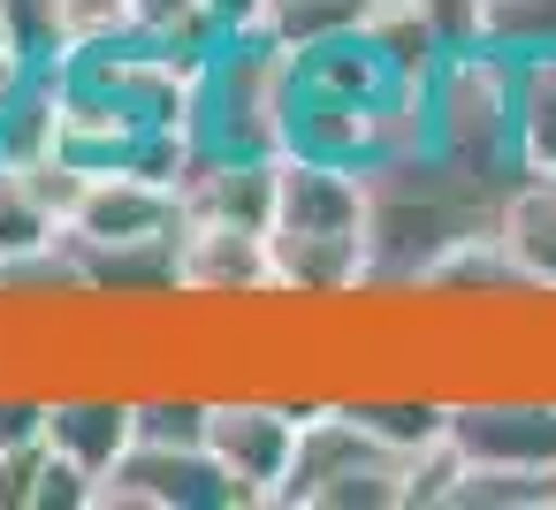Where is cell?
Listing matches in <instances>:
<instances>
[{"mask_svg":"<svg viewBox=\"0 0 556 510\" xmlns=\"http://www.w3.org/2000/svg\"><path fill=\"white\" fill-rule=\"evenodd\" d=\"M39 464H47V442L0 449V510H31V495H39Z\"/></svg>","mask_w":556,"mask_h":510,"instance_id":"obj_24","label":"cell"},{"mask_svg":"<svg viewBox=\"0 0 556 510\" xmlns=\"http://www.w3.org/2000/svg\"><path fill=\"white\" fill-rule=\"evenodd\" d=\"M358 426H374L381 442H396V449H427V442H442L450 434V396H419V388H351V396H336Z\"/></svg>","mask_w":556,"mask_h":510,"instance_id":"obj_15","label":"cell"},{"mask_svg":"<svg viewBox=\"0 0 556 510\" xmlns=\"http://www.w3.org/2000/svg\"><path fill=\"white\" fill-rule=\"evenodd\" d=\"M54 9H62L70 54H100V47H130L138 39V0H54Z\"/></svg>","mask_w":556,"mask_h":510,"instance_id":"obj_20","label":"cell"},{"mask_svg":"<svg viewBox=\"0 0 556 510\" xmlns=\"http://www.w3.org/2000/svg\"><path fill=\"white\" fill-rule=\"evenodd\" d=\"M503 244H510V259L556 297V176H526L510 199H503Z\"/></svg>","mask_w":556,"mask_h":510,"instance_id":"obj_16","label":"cell"},{"mask_svg":"<svg viewBox=\"0 0 556 510\" xmlns=\"http://www.w3.org/2000/svg\"><path fill=\"white\" fill-rule=\"evenodd\" d=\"M488 47L503 54L556 47V0H488Z\"/></svg>","mask_w":556,"mask_h":510,"instance_id":"obj_21","label":"cell"},{"mask_svg":"<svg viewBox=\"0 0 556 510\" xmlns=\"http://www.w3.org/2000/svg\"><path fill=\"white\" fill-rule=\"evenodd\" d=\"M92 510H252V502H244V487L206 449L130 442V457L100 480Z\"/></svg>","mask_w":556,"mask_h":510,"instance_id":"obj_6","label":"cell"},{"mask_svg":"<svg viewBox=\"0 0 556 510\" xmlns=\"http://www.w3.org/2000/svg\"><path fill=\"white\" fill-rule=\"evenodd\" d=\"M450 510H556V464H465Z\"/></svg>","mask_w":556,"mask_h":510,"instance_id":"obj_17","label":"cell"},{"mask_svg":"<svg viewBox=\"0 0 556 510\" xmlns=\"http://www.w3.org/2000/svg\"><path fill=\"white\" fill-rule=\"evenodd\" d=\"M184 237V199L168 183H146L130 168H92L70 214V252H138V244H168Z\"/></svg>","mask_w":556,"mask_h":510,"instance_id":"obj_7","label":"cell"},{"mask_svg":"<svg viewBox=\"0 0 556 510\" xmlns=\"http://www.w3.org/2000/svg\"><path fill=\"white\" fill-rule=\"evenodd\" d=\"M290 138V47L252 31L222 39L191 69V145L229 161H275Z\"/></svg>","mask_w":556,"mask_h":510,"instance_id":"obj_3","label":"cell"},{"mask_svg":"<svg viewBox=\"0 0 556 510\" xmlns=\"http://www.w3.org/2000/svg\"><path fill=\"white\" fill-rule=\"evenodd\" d=\"M206 404L199 388H146L138 396V442H168V449H206Z\"/></svg>","mask_w":556,"mask_h":510,"instance_id":"obj_19","label":"cell"},{"mask_svg":"<svg viewBox=\"0 0 556 510\" xmlns=\"http://www.w3.org/2000/svg\"><path fill=\"white\" fill-rule=\"evenodd\" d=\"M450 449L465 464H556V396L533 388L450 396Z\"/></svg>","mask_w":556,"mask_h":510,"instance_id":"obj_8","label":"cell"},{"mask_svg":"<svg viewBox=\"0 0 556 510\" xmlns=\"http://www.w3.org/2000/svg\"><path fill=\"white\" fill-rule=\"evenodd\" d=\"M62 244H70V221L47 199V183L31 176V161H0V275L31 267V259H47Z\"/></svg>","mask_w":556,"mask_h":510,"instance_id":"obj_13","label":"cell"},{"mask_svg":"<svg viewBox=\"0 0 556 510\" xmlns=\"http://www.w3.org/2000/svg\"><path fill=\"white\" fill-rule=\"evenodd\" d=\"M427 153H442L457 176L488 191H518V107H510V54L503 47H450L434 85H427Z\"/></svg>","mask_w":556,"mask_h":510,"instance_id":"obj_2","label":"cell"},{"mask_svg":"<svg viewBox=\"0 0 556 510\" xmlns=\"http://www.w3.org/2000/svg\"><path fill=\"white\" fill-rule=\"evenodd\" d=\"M0 24H9V39H16L39 69L70 62V39H62V9H54V0H0Z\"/></svg>","mask_w":556,"mask_h":510,"instance_id":"obj_22","label":"cell"},{"mask_svg":"<svg viewBox=\"0 0 556 510\" xmlns=\"http://www.w3.org/2000/svg\"><path fill=\"white\" fill-rule=\"evenodd\" d=\"M381 0H267V39H282L290 54L298 47H320V39H343V31H366Z\"/></svg>","mask_w":556,"mask_h":510,"instance_id":"obj_18","label":"cell"},{"mask_svg":"<svg viewBox=\"0 0 556 510\" xmlns=\"http://www.w3.org/2000/svg\"><path fill=\"white\" fill-rule=\"evenodd\" d=\"M412 9L434 24L442 47H480L488 39V0H412Z\"/></svg>","mask_w":556,"mask_h":510,"instance_id":"obj_23","label":"cell"},{"mask_svg":"<svg viewBox=\"0 0 556 510\" xmlns=\"http://www.w3.org/2000/svg\"><path fill=\"white\" fill-rule=\"evenodd\" d=\"M47 442L108 480L138 442V396H123V388H47Z\"/></svg>","mask_w":556,"mask_h":510,"instance_id":"obj_11","label":"cell"},{"mask_svg":"<svg viewBox=\"0 0 556 510\" xmlns=\"http://www.w3.org/2000/svg\"><path fill=\"white\" fill-rule=\"evenodd\" d=\"M275 237H366V168L275 153Z\"/></svg>","mask_w":556,"mask_h":510,"instance_id":"obj_9","label":"cell"},{"mask_svg":"<svg viewBox=\"0 0 556 510\" xmlns=\"http://www.w3.org/2000/svg\"><path fill=\"white\" fill-rule=\"evenodd\" d=\"M176 282H184V297H214V305L282 297V290H275V252H267V229H229V221H184V244H176Z\"/></svg>","mask_w":556,"mask_h":510,"instance_id":"obj_10","label":"cell"},{"mask_svg":"<svg viewBox=\"0 0 556 510\" xmlns=\"http://www.w3.org/2000/svg\"><path fill=\"white\" fill-rule=\"evenodd\" d=\"M320 396H214L206 404V457L244 487V502L252 510H267L275 495H282V472H290V457H298V426H305V411H313Z\"/></svg>","mask_w":556,"mask_h":510,"instance_id":"obj_5","label":"cell"},{"mask_svg":"<svg viewBox=\"0 0 556 510\" xmlns=\"http://www.w3.org/2000/svg\"><path fill=\"white\" fill-rule=\"evenodd\" d=\"M184 221H229V229H275V161H229V153H191L184 183Z\"/></svg>","mask_w":556,"mask_h":510,"instance_id":"obj_12","label":"cell"},{"mask_svg":"<svg viewBox=\"0 0 556 510\" xmlns=\"http://www.w3.org/2000/svg\"><path fill=\"white\" fill-rule=\"evenodd\" d=\"M510 107H518L526 176H556V47L510 54Z\"/></svg>","mask_w":556,"mask_h":510,"instance_id":"obj_14","label":"cell"},{"mask_svg":"<svg viewBox=\"0 0 556 510\" xmlns=\"http://www.w3.org/2000/svg\"><path fill=\"white\" fill-rule=\"evenodd\" d=\"M503 221V191L457 176L442 153L404 145L366 168V297L427 290V275L480 229Z\"/></svg>","mask_w":556,"mask_h":510,"instance_id":"obj_1","label":"cell"},{"mask_svg":"<svg viewBox=\"0 0 556 510\" xmlns=\"http://www.w3.org/2000/svg\"><path fill=\"white\" fill-rule=\"evenodd\" d=\"M404 472H412V449L381 442L336 396H320L298 426V457H290L275 502H290V510H404Z\"/></svg>","mask_w":556,"mask_h":510,"instance_id":"obj_4","label":"cell"},{"mask_svg":"<svg viewBox=\"0 0 556 510\" xmlns=\"http://www.w3.org/2000/svg\"><path fill=\"white\" fill-rule=\"evenodd\" d=\"M206 16L222 39H252V31H267V0H206Z\"/></svg>","mask_w":556,"mask_h":510,"instance_id":"obj_25","label":"cell"}]
</instances>
